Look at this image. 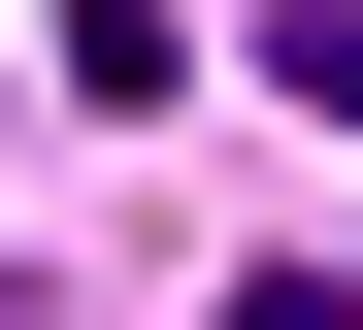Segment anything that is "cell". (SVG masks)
Instances as JSON below:
<instances>
[{"instance_id":"1","label":"cell","mask_w":363,"mask_h":330,"mask_svg":"<svg viewBox=\"0 0 363 330\" xmlns=\"http://www.w3.org/2000/svg\"><path fill=\"white\" fill-rule=\"evenodd\" d=\"M0 330H33V297H0Z\"/></svg>"}]
</instances>
